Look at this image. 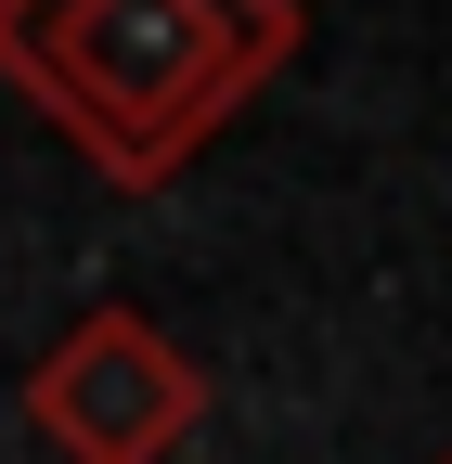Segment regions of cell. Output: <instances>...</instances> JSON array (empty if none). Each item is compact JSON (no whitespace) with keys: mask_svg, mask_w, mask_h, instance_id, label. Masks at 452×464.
Here are the masks:
<instances>
[{"mask_svg":"<svg viewBox=\"0 0 452 464\" xmlns=\"http://www.w3.org/2000/svg\"><path fill=\"white\" fill-rule=\"evenodd\" d=\"M26 426L65 464H168L207 426V362L142 310H78L26 362Z\"/></svg>","mask_w":452,"mask_h":464,"instance_id":"7a4b0ae2","label":"cell"},{"mask_svg":"<svg viewBox=\"0 0 452 464\" xmlns=\"http://www.w3.org/2000/svg\"><path fill=\"white\" fill-rule=\"evenodd\" d=\"M298 0H0V91L91 155V181L168 194L298 65Z\"/></svg>","mask_w":452,"mask_h":464,"instance_id":"6da1fadb","label":"cell"},{"mask_svg":"<svg viewBox=\"0 0 452 464\" xmlns=\"http://www.w3.org/2000/svg\"><path fill=\"white\" fill-rule=\"evenodd\" d=\"M439 464H452V439H439Z\"/></svg>","mask_w":452,"mask_h":464,"instance_id":"3957f363","label":"cell"}]
</instances>
